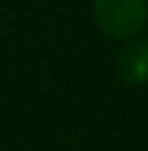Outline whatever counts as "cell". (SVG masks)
<instances>
[{"label": "cell", "instance_id": "cell-1", "mask_svg": "<svg viewBox=\"0 0 148 151\" xmlns=\"http://www.w3.org/2000/svg\"><path fill=\"white\" fill-rule=\"evenodd\" d=\"M93 13L106 35L130 40L146 27L148 5L146 0H93Z\"/></svg>", "mask_w": 148, "mask_h": 151}, {"label": "cell", "instance_id": "cell-2", "mask_svg": "<svg viewBox=\"0 0 148 151\" xmlns=\"http://www.w3.org/2000/svg\"><path fill=\"white\" fill-rule=\"evenodd\" d=\"M117 69H119V77L127 85H146L148 82V42L146 40L127 42L117 56Z\"/></svg>", "mask_w": 148, "mask_h": 151}]
</instances>
